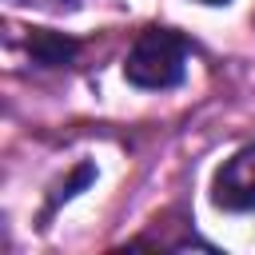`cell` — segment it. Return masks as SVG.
Returning a JSON list of instances; mask_svg holds the SVG:
<instances>
[{
    "label": "cell",
    "instance_id": "6da1fadb",
    "mask_svg": "<svg viewBox=\"0 0 255 255\" xmlns=\"http://www.w3.org/2000/svg\"><path fill=\"white\" fill-rule=\"evenodd\" d=\"M187 56H191L187 36H179L175 28H147L135 36L128 60H124V76L135 88L167 92L187 80Z\"/></svg>",
    "mask_w": 255,
    "mask_h": 255
},
{
    "label": "cell",
    "instance_id": "7a4b0ae2",
    "mask_svg": "<svg viewBox=\"0 0 255 255\" xmlns=\"http://www.w3.org/2000/svg\"><path fill=\"white\" fill-rule=\"evenodd\" d=\"M211 199L223 211H255V143L239 147L211 183Z\"/></svg>",
    "mask_w": 255,
    "mask_h": 255
},
{
    "label": "cell",
    "instance_id": "3957f363",
    "mask_svg": "<svg viewBox=\"0 0 255 255\" xmlns=\"http://www.w3.org/2000/svg\"><path fill=\"white\" fill-rule=\"evenodd\" d=\"M28 52H32L36 64H44V68H60V64H72V60H76L80 44L68 40V36H60V32H32Z\"/></svg>",
    "mask_w": 255,
    "mask_h": 255
},
{
    "label": "cell",
    "instance_id": "277c9868",
    "mask_svg": "<svg viewBox=\"0 0 255 255\" xmlns=\"http://www.w3.org/2000/svg\"><path fill=\"white\" fill-rule=\"evenodd\" d=\"M199 4H227V0H199Z\"/></svg>",
    "mask_w": 255,
    "mask_h": 255
}]
</instances>
